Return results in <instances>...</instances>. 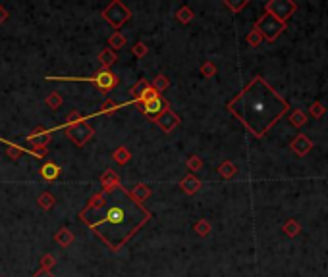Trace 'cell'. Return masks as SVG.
Returning a JSON list of instances; mask_svg holds the SVG:
<instances>
[{"instance_id":"obj_26","label":"cell","mask_w":328,"mask_h":277,"mask_svg":"<svg viewBox=\"0 0 328 277\" xmlns=\"http://www.w3.org/2000/svg\"><path fill=\"white\" fill-rule=\"evenodd\" d=\"M135 196H137V200H141V198H145V196H149V189H145L143 185H139L137 189L134 190Z\"/></svg>"},{"instance_id":"obj_22","label":"cell","mask_w":328,"mask_h":277,"mask_svg":"<svg viewBox=\"0 0 328 277\" xmlns=\"http://www.w3.org/2000/svg\"><path fill=\"white\" fill-rule=\"evenodd\" d=\"M153 87H155V91H157V92H163L164 89L168 87V79H166V77H164V75H159V77H157V81H155V85H153Z\"/></svg>"},{"instance_id":"obj_18","label":"cell","mask_w":328,"mask_h":277,"mask_svg":"<svg viewBox=\"0 0 328 277\" xmlns=\"http://www.w3.org/2000/svg\"><path fill=\"white\" fill-rule=\"evenodd\" d=\"M247 43H249V46H259V44L263 43V37H261V33L255 29L249 31V35H247Z\"/></svg>"},{"instance_id":"obj_9","label":"cell","mask_w":328,"mask_h":277,"mask_svg":"<svg viewBox=\"0 0 328 277\" xmlns=\"http://www.w3.org/2000/svg\"><path fill=\"white\" fill-rule=\"evenodd\" d=\"M290 148H292L298 156H305V154H309V150L313 148V143H311V139H309L307 135H298V137L292 141Z\"/></svg>"},{"instance_id":"obj_7","label":"cell","mask_w":328,"mask_h":277,"mask_svg":"<svg viewBox=\"0 0 328 277\" xmlns=\"http://www.w3.org/2000/svg\"><path fill=\"white\" fill-rule=\"evenodd\" d=\"M139 106H141V112L147 114L149 117H153V119L163 116L164 112L168 110V102L164 98H161V96H157L153 100H147V102H139Z\"/></svg>"},{"instance_id":"obj_14","label":"cell","mask_w":328,"mask_h":277,"mask_svg":"<svg viewBox=\"0 0 328 277\" xmlns=\"http://www.w3.org/2000/svg\"><path fill=\"white\" fill-rule=\"evenodd\" d=\"M288 119H290V123H292L294 127H298V129H301V127L307 123V116H305L301 110H294V112L290 114Z\"/></svg>"},{"instance_id":"obj_25","label":"cell","mask_w":328,"mask_h":277,"mask_svg":"<svg viewBox=\"0 0 328 277\" xmlns=\"http://www.w3.org/2000/svg\"><path fill=\"white\" fill-rule=\"evenodd\" d=\"M56 241H58V243H62V245H68V243L72 241V237H70V233H68V229H62V233H58Z\"/></svg>"},{"instance_id":"obj_16","label":"cell","mask_w":328,"mask_h":277,"mask_svg":"<svg viewBox=\"0 0 328 277\" xmlns=\"http://www.w3.org/2000/svg\"><path fill=\"white\" fill-rule=\"evenodd\" d=\"M195 233L199 235V237H207L210 233V223L207 219H199L197 223H195Z\"/></svg>"},{"instance_id":"obj_19","label":"cell","mask_w":328,"mask_h":277,"mask_svg":"<svg viewBox=\"0 0 328 277\" xmlns=\"http://www.w3.org/2000/svg\"><path fill=\"white\" fill-rule=\"evenodd\" d=\"M325 112H327V108L319 102V100L311 104V108H309V114H311L313 117H323L325 116Z\"/></svg>"},{"instance_id":"obj_13","label":"cell","mask_w":328,"mask_h":277,"mask_svg":"<svg viewBox=\"0 0 328 277\" xmlns=\"http://www.w3.org/2000/svg\"><path fill=\"white\" fill-rule=\"evenodd\" d=\"M218 174L222 175L224 179H232L234 175L238 174V166H236L234 162L226 160V162H222V164L218 166Z\"/></svg>"},{"instance_id":"obj_4","label":"cell","mask_w":328,"mask_h":277,"mask_svg":"<svg viewBox=\"0 0 328 277\" xmlns=\"http://www.w3.org/2000/svg\"><path fill=\"white\" fill-rule=\"evenodd\" d=\"M296 10H298V6L292 0H270V2L265 4V12L272 14L276 19H280L282 23H286L290 19V15L294 14Z\"/></svg>"},{"instance_id":"obj_3","label":"cell","mask_w":328,"mask_h":277,"mask_svg":"<svg viewBox=\"0 0 328 277\" xmlns=\"http://www.w3.org/2000/svg\"><path fill=\"white\" fill-rule=\"evenodd\" d=\"M255 29L261 33V37L265 39V41H276L280 35H282L284 31H286V23H282L280 19H276L272 14L269 12H265V14L259 17V21L255 23Z\"/></svg>"},{"instance_id":"obj_21","label":"cell","mask_w":328,"mask_h":277,"mask_svg":"<svg viewBox=\"0 0 328 277\" xmlns=\"http://www.w3.org/2000/svg\"><path fill=\"white\" fill-rule=\"evenodd\" d=\"M201 73H203L205 77H212V75L216 73V66H214L212 62H205L203 68H201Z\"/></svg>"},{"instance_id":"obj_1","label":"cell","mask_w":328,"mask_h":277,"mask_svg":"<svg viewBox=\"0 0 328 277\" xmlns=\"http://www.w3.org/2000/svg\"><path fill=\"white\" fill-rule=\"evenodd\" d=\"M226 108L253 133L255 139H263L276 121L286 116L290 104L261 75H257L236 98L226 104Z\"/></svg>"},{"instance_id":"obj_30","label":"cell","mask_w":328,"mask_h":277,"mask_svg":"<svg viewBox=\"0 0 328 277\" xmlns=\"http://www.w3.org/2000/svg\"><path fill=\"white\" fill-rule=\"evenodd\" d=\"M43 262H45V266H52V258H50V256H45Z\"/></svg>"},{"instance_id":"obj_29","label":"cell","mask_w":328,"mask_h":277,"mask_svg":"<svg viewBox=\"0 0 328 277\" xmlns=\"http://www.w3.org/2000/svg\"><path fill=\"white\" fill-rule=\"evenodd\" d=\"M135 52H137V54H143V52H145V48H143V44H137V48H135Z\"/></svg>"},{"instance_id":"obj_10","label":"cell","mask_w":328,"mask_h":277,"mask_svg":"<svg viewBox=\"0 0 328 277\" xmlns=\"http://www.w3.org/2000/svg\"><path fill=\"white\" fill-rule=\"evenodd\" d=\"M157 123H159V125H161V127H163L166 133H170L179 123V117L176 116L172 110H166L163 116L157 117Z\"/></svg>"},{"instance_id":"obj_5","label":"cell","mask_w":328,"mask_h":277,"mask_svg":"<svg viewBox=\"0 0 328 277\" xmlns=\"http://www.w3.org/2000/svg\"><path fill=\"white\" fill-rule=\"evenodd\" d=\"M48 79H64V81H93L97 83V87L103 89V91H110V89L116 87L118 83V77L114 73H110L108 70L97 73L95 77H48Z\"/></svg>"},{"instance_id":"obj_12","label":"cell","mask_w":328,"mask_h":277,"mask_svg":"<svg viewBox=\"0 0 328 277\" xmlns=\"http://www.w3.org/2000/svg\"><path fill=\"white\" fill-rule=\"evenodd\" d=\"M41 175L45 177L46 181H54V179L60 175V168L56 166V164H52V162H46L45 166L41 168Z\"/></svg>"},{"instance_id":"obj_11","label":"cell","mask_w":328,"mask_h":277,"mask_svg":"<svg viewBox=\"0 0 328 277\" xmlns=\"http://www.w3.org/2000/svg\"><path fill=\"white\" fill-rule=\"evenodd\" d=\"M179 185H181V189L185 190L187 194H195L197 190L201 189V181H199V179H197L193 174L185 175V177L179 181Z\"/></svg>"},{"instance_id":"obj_6","label":"cell","mask_w":328,"mask_h":277,"mask_svg":"<svg viewBox=\"0 0 328 277\" xmlns=\"http://www.w3.org/2000/svg\"><path fill=\"white\" fill-rule=\"evenodd\" d=\"M105 19H108L114 27H120L124 21L130 19V10H128L124 4L114 2V4H110V6L105 10Z\"/></svg>"},{"instance_id":"obj_17","label":"cell","mask_w":328,"mask_h":277,"mask_svg":"<svg viewBox=\"0 0 328 277\" xmlns=\"http://www.w3.org/2000/svg\"><path fill=\"white\" fill-rule=\"evenodd\" d=\"M176 17H178L181 23H189V21L193 19V12H191L187 6H183V8H179V10H178Z\"/></svg>"},{"instance_id":"obj_2","label":"cell","mask_w":328,"mask_h":277,"mask_svg":"<svg viewBox=\"0 0 328 277\" xmlns=\"http://www.w3.org/2000/svg\"><path fill=\"white\" fill-rule=\"evenodd\" d=\"M114 200L116 202L112 206H106L103 216L95 223L101 237L105 235V231L110 229V235L106 239L108 245L112 243V235L114 233H120V243H122V241H126L130 235L134 233V229H137L147 219L139 218V212H145V210H141L134 200H130L124 190H118V196H114Z\"/></svg>"},{"instance_id":"obj_23","label":"cell","mask_w":328,"mask_h":277,"mask_svg":"<svg viewBox=\"0 0 328 277\" xmlns=\"http://www.w3.org/2000/svg\"><path fill=\"white\" fill-rule=\"evenodd\" d=\"M201 166H203V162H201V158H197V156H191V158L187 160V168L193 170V172L201 170Z\"/></svg>"},{"instance_id":"obj_8","label":"cell","mask_w":328,"mask_h":277,"mask_svg":"<svg viewBox=\"0 0 328 277\" xmlns=\"http://www.w3.org/2000/svg\"><path fill=\"white\" fill-rule=\"evenodd\" d=\"M68 135L72 137V141H74L75 145H85L87 141L91 139V135H93V129H91L87 123H75L74 127H70L68 129Z\"/></svg>"},{"instance_id":"obj_27","label":"cell","mask_w":328,"mask_h":277,"mask_svg":"<svg viewBox=\"0 0 328 277\" xmlns=\"http://www.w3.org/2000/svg\"><path fill=\"white\" fill-rule=\"evenodd\" d=\"M116 158H118L120 162H126V160H130V154H128V150L118 148V150H116Z\"/></svg>"},{"instance_id":"obj_24","label":"cell","mask_w":328,"mask_h":277,"mask_svg":"<svg viewBox=\"0 0 328 277\" xmlns=\"http://www.w3.org/2000/svg\"><path fill=\"white\" fill-rule=\"evenodd\" d=\"M39 202H41L43 208H50V206L54 204V198H52V194H41Z\"/></svg>"},{"instance_id":"obj_20","label":"cell","mask_w":328,"mask_h":277,"mask_svg":"<svg viewBox=\"0 0 328 277\" xmlns=\"http://www.w3.org/2000/svg\"><path fill=\"white\" fill-rule=\"evenodd\" d=\"M224 4H226L228 8H232L234 12H239L241 8H245V6L249 4V0H241V2H232V0H224Z\"/></svg>"},{"instance_id":"obj_28","label":"cell","mask_w":328,"mask_h":277,"mask_svg":"<svg viewBox=\"0 0 328 277\" xmlns=\"http://www.w3.org/2000/svg\"><path fill=\"white\" fill-rule=\"evenodd\" d=\"M6 10H4V8H2V6H0V23H2V21H4V19H6Z\"/></svg>"},{"instance_id":"obj_15","label":"cell","mask_w":328,"mask_h":277,"mask_svg":"<svg viewBox=\"0 0 328 277\" xmlns=\"http://www.w3.org/2000/svg\"><path fill=\"white\" fill-rule=\"evenodd\" d=\"M282 231L288 235V237H296V235L301 231V225H299L298 219H288L282 225Z\"/></svg>"}]
</instances>
